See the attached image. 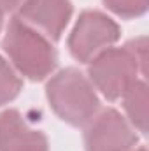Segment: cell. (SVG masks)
<instances>
[{
	"label": "cell",
	"instance_id": "cell-1",
	"mask_svg": "<svg viewBox=\"0 0 149 151\" xmlns=\"http://www.w3.org/2000/svg\"><path fill=\"white\" fill-rule=\"evenodd\" d=\"M2 47L18 74L30 81L46 79L58 65V53L53 42L16 16L5 28Z\"/></svg>",
	"mask_w": 149,
	"mask_h": 151
},
{
	"label": "cell",
	"instance_id": "cell-2",
	"mask_svg": "<svg viewBox=\"0 0 149 151\" xmlns=\"http://www.w3.org/2000/svg\"><path fill=\"white\" fill-rule=\"evenodd\" d=\"M46 97L54 114L70 127H84L100 107L91 81L74 67L60 70L47 81Z\"/></svg>",
	"mask_w": 149,
	"mask_h": 151
},
{
	"label": "cell",
	"instance_id": "cell-3",
	"mask_svg": "<svg viewBox=\"0 0 149 151\" xmlns=\"http://www.w3.org/2000/svg\"><path fill=\"white\" fill-rule=\"evenodd\" d=\"M139 72L142 76L146 74L126 46L107 47L90 62L88 79L91 81L93 88L98 90L105 99L117 100L137 79Z\"/></svg>",
	"mask_w": 149,
	"mask_h": 151
},
{
	"label": "cell",
	"instance_id": "cell-4",
	"mask_svg": "<svg viewBox=\"0 0 149 151\" xmlns=\"http://www.w3.org/2000/svg\"><path fill=\"white\" fill-rule=\"evenodd\" d=\"M117 23L100 11L81 12L69 37V51L77 62L90 63L97 55L111 47L119 39Z\"/></svg>",
	"mask_w": 149,
	"mask_h": 151
},
{
	"label": "cell",
	"instance_id": "cell-5",
	"mask_svg": "<svg viewBox=\"0 0 149 151\" xmlns=\"http://www.w3.org/2000/svg\"><path fill=\"white\" fill-rule=\"evenodd\" d=\"M84 127L86 151H132L139 142L135 128L116 109L100 111Z\"/></svg>",
	"mask_w": 149,
	"mask_h": 151
},
{
	"label": "cell",
	"instance_id": "cell-6",
	"mask_svg": "<svg viewBox=\"0 0 149 151\" xmlns=\"http://www.w3.org/2000/svg\"><path fill=\"white\" fill-rule=\"evenodd\" d=\"M72 11L70 0H32L16 18L54 42L69 25Z\"/></svg>",
	"mask_w": 149,
	"mask_h": 151
},
{
	"label": "cell",
	"instance_id": "cell-7",
	"mask_svg": "<svg viewBox=\"0 0 149 151\" xmlns=\"http://www.w3.org/2000/svg\"><path fill=\"white\" fill-rule=\"evenodd\" d=\"M0 151H49L47 137L16 109L0 113Z\"/></svg>",
	"mask_w": 149,
	"mask_h": 151
},
{
	"label": "cell",
	"instance_id": "cell-8",
	"mask_svg": "<svg viewBox=\"0 0 149 151\" xmlns=\"http://www.w3.org/2000/svg\"><path fill=\"white\" fill-rule=\"evenodd\" d=\"M121 99H123V107L128 118V123L137 132L146 135L148 134V84L146 81L135 79L121 95Z\"/></svg>",
	"mask_w": 149,
	"mask_h": 151
},
{
	"label": "cell",
	"instance_id": "cell-9",
	"mask_svg": "<svg viewBox=\"0 0 149 151\" xmlns=\"http://www.w3.org/2000/svg\"><path fill=\"white\" fill-rule=\"evenodd\" d=\"M23 88V79L19 77L18 70L0 56V106L12 102Z\"/></svg>",
	"mask_w": 149,
	"mask_h": 151
},
{
	"label": "cell",
	"instance_id": "cell-10",
	"mask_svg": "<svg viewBox=\"0 0 149 151\" xmlns=\"http://www.w3.org/2000/svg\"><path fill=\"white\" fill-rule=\"evenodd\" d=\"M105 7L123 19H133L146 14L149 0H104Z\"/></svg>",
	"mask_w": 149,
	"mask_h": 151
},
{
	"label": "cell",
	"instance_id": "cell-11",
	"mask_svg": "<svg viewBox=\"0 0 149 151\" xmlns=\"http://www.w3.org/2000/svg\"><path fill=\"white\" fill-rule=\"evenodd\" d=\"M32 0H0V12L2 14H12L18 16Z\"/></svg>",
	"mask_w": 149,
	"mask_h": 151
},
{
	"label": "cell",
	"instance_id": "cell-12",
	"mask_svg": "<svg viewBox=\"0 0 149 151\" xmlns=\"http://www.w3.org/2000/svg\"><path fill=\"white\" fill-rule=\"evenodd\" d=\"M2 27H4V14L0 12V30H2Z\"/></svg>",
	"mask_w": 149,
	"mask_h": 151
},
{
	"label": "cell",
	"instance_id": "cell-13",
	"mask_svg": "<svg viewBox=\"0 0 149 151\" xmlns=\"http://www.w3.org/2000/svg\"><path fill=\"white\" fill-rule=\"evenodd\" d=\"M133 151H148V150H146L144 146H140V148H137V150H133Z\"/></svg>",
	"mask_w": 149,
	"mask_h": 151
}]
</instances>
